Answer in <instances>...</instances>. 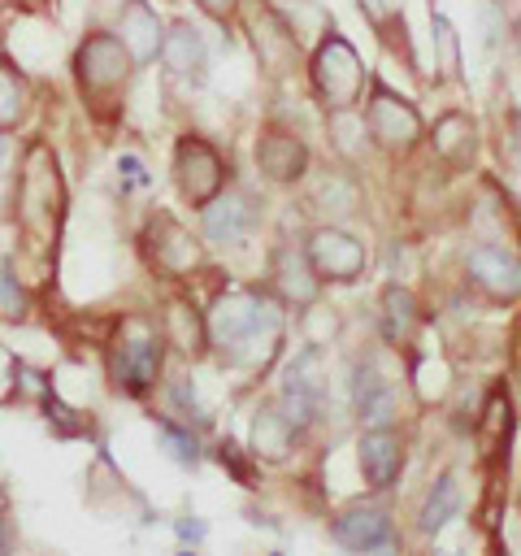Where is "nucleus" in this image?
Wrapping results in <instances>:
<instances>
[{"mask_svg":"<svg viewBox=\"0 0 521 556\" xmlns=\"http://www.w3.org/2000/svg\"><path fill=\"white\" fill-rule=\"evenodd\" d=\"M204 330H208V348H217L226 365L256 369L282 343V308L260 287H230L208 304Z\"/></svg>","mask_w":521,"mask_h":556,"instance_id":"obj_1","label":"nucleus"},{"mask_svg":"<svg viewBox=\"0 0 521 556\" xmlns=\"http://www.w3.org/2000/svg\"><path fill=\"white\" fill-rule=\"evenodd\" d=\"M161 365H165V330L152 321V317H122L113 339H109V378L117 391L126 395H148L161 378Z\"/></svg>","mask_w":521,"mask_h":556,"instance_id":"obj_2","label":"nucleus"},{"mask_svg":"<svg viewBox=\"0 0 521 556\" xmlns=\"http://www.w3.org/2000/svg\"><path fill=\"white\" fill-rule=\"evenodd\" d=\"M313 91H317V100L330 109V113H352L356 104H360V96H365V65H360V56H356V48L339 35V30H330V35H321L317 39V48H313Z\"/></svg>","mask_w":521,"mask_h":556,"instance_id":"obj_3","label":"nucleus"},{"mask_svg":"<svg viewBox=\"0 0 521 556\" xmlns=\"http://www.w3.org/2000/svg\"><path fill=\"white\" fill-rule=\"evenodd\" d=\"M130 65L135 61H130V52L122 48V39L113 30H91L74 48V78H78L87 100H113L126 87Z\"/></svg>","mask_w":521,"mask_h":556,"instance_id":"obj_4","label":"nucleus"},{"mask_svg":"<svg viewBox=\"0 0 521 556\" xmlns=\"http://www.w3.org/2000/svg\"><path fill=\"white\" fill-rule=\"evenodd\" d=\"M174 178H178L182 200L204 208L226 187V161L204 135H182L178 148H174Z\"/></svg>","mask_w":521,"mask_h":556,"instance_id":"obj_5","label":"nucleus"},{"mask_svg":"<svg viewBox=\"0 0 521 556\" xmlns=\"http://www.w3.org/2000/svg\"><path fill=\"white\" fill-rule=\"evenodd\" d=\"M365 130H369V139L378 148L408 152L417 143V135H421V117H417V109L404 96H395L391 87L373 83V91L365 100Z\"/></svg>","mask_w":521,"mask_h":556,"instance_id":"obj_6","label":"nucleus"},{"mask_svg":"<svg viewBox=\"0 0 521 556\" xmlns=\"http://www.w3.org/2000/svg\"><path fill=\"white\" fill-rule=\"evenodd\" d=\"M304 256H308L313 274L326 278V282H352V278H360L365 265H369L365 243H360L356 235L339 230V226H317V230L308 235V243H304Z\"/></svg>","mask_w":521,"mask_h":556,"instance_id":"obj_7","label":"nucleus"},{"mask_svg":"<svg viewBox=\"0 0 521 556\" xmlns=\"http://www.w3.org/2000/svg\"><path fill=\"white\" fill-rule=\"evenodd\" d=\"M330 534L352 556H373V552H382V547L395 543L391 513L378 508V504H347L343 513L330 517Z\"/></svg>","mask_w":521,"mask_h":556,"instance_id":"obj_8","label":"nucleus"},{"mask_svg":"<svg viewBox=\"0 0 521 556\" xmlns=\"http://www.w3.org/2000/svg\"><path fill=\"white\" fill-rule=\"evenodd\" d=\"M465 274H469V282L482 295H491L499 304H508V300L521 295V256L512 248H504V243H478V248H469Z\"/></svg>","mask_w":521,"mask_h":556,"instance_id":"obj_9","label":"nucleus"},{"mask_svg":"<svg viewBox=\"0 0 521 556\" xmlns=\"http://www.w3.org/2000/svg\"><path fill=\"white\" fill-rule=\"evenodd\" d=\"M256 217H260L256 200H252L247 191L230 187V191L213 195V200L200 208V235H204L213 248H230V243H239V239L252 235Z\"/></svg>","mask_w":521,"mask_h":556,"instance_id":"obj_10","label":"nucleus"},{"mask_svg":"<svg viewBox=\"0 0 521 556\" xmlns=\"http://www.w3.org/2000/svg\"><path fill=\"white\" fill-rule=\"evenodd\" d=\"M356 460H360V478L369 482V491H391L399 482L404 469V439L395 426H369L356 439Z\"/></svg>","mask_w":521,"mask_h":556,"instance_id":"obj_11","label":"nucleus"},{"mask_svg":"<svg viewBox=\"0 0 521 556\" xmlns=\"http://www.w3.org/2000/svg\"><path fill=\"white\" fill-rule=\"evenodd\" d=\"M113 35L122 39V48L130 52L135 65L156 61L161 48H165V22H161V13L148 0H126L117 9V30Z\"/></svg>","mask_w":521,"mask_h":556,"instance_id":"obj_12","label":"nucleus"},{"mask_svg":"<svg viewBox=\"0 0 521 556\" xmlns=\"http://www.w3.org/2000/svg\"><path fill=\"white\" fill-rule=\"evenodd\" d=\"M256 169L269 182H295L308 169V148L300 135L282 130V126H265L256 139Z\"/></svg>","mask_w":521,"mask_h":556,"instance_id":"obj_13","label":"nucleus"},{"mask_svg":"<svg viewBox=\"0 0 521 556\" xmlns=\"http://www.w3.org/2000/svg\"><path fill=\"white\" fill-rule=\"evenodd\" d=\"M347 391H352V413H356L360 421H369V426H391V417H395V387L382 378V369H378L373 361H356V365H352Z\"/></svg>","mask_w":521,"mask_h":556,"instance_id":"obj_14","label":"nucleus"},{"mask_svg":"<svg viewBox=\"0 0 521 556\" xmlns=\"http://www.w3.org/2000/svg\"><path fill=\"white\" fill-rule=\"evenodd\" d=\"M161 61H165V70H169L174 78L200 87L204 74H208V43H204V35H200L191 22H174V26L165 30Z\"/></svg>","mask_w":521,"mask_h":556,"instance_id":"obj_15","label":"nucleus"},{"mask_svg":"<svg viewBox=\"0 0 521 556\" xmlns=\"http://www.w3.org/2000/svg\"><path fill=\"white\" fill-rule=\"evenodd\" d=\"M269 282H274V291L287 300V304H313L317 300V274H313V265H308V256H304V248H278L274 252V265H269Z\"/></svg>","mask_w":521,"mask_h":556,"instance_id":"obj_16","label":"nucleus"},{"mask_svg":"<svg viewBox=\"0 0 521 556\" xmlns=\"http://www.w3.org/2000/svg\"><path fill=\"white\" fill-rule=\"evenodd\" d=\"M295 421L282 413V404H260L252 413V456L256 460H287L295 452Z\"/></svg>","mask_w":521,"mask_h":556,"instance_id":"obj_17","label":"nucleus"},{"mask_svg":"<svg viewBox=\"0 0 521 556\" xmlns=\"http://www.w3.org/2000/svg\"><path fill=\"white\" fill-rule=\"evenodd\" d=\"M161 330H165V343H174L182 356H195V352H204V343H208L204 313H195L182 295L165 304V326H161Z\"/></svg>","mask_w":521,"mask_h":556,"instance_id":"obj_18","label":"nucleus"},{"mask_svg":"<svg viewBox=\"0 0 521 556\" xmlns=\"http://www.w3.org/2000/svg\"><path fill=\"white\" fill-rule=\"evenodd\" d=\"M456 513H460V482H456V473H439L434 486L425 491L421 508H417V530L421 534H439Z\"/></svg>","mask_w":521,"mask_h":556,"instance_id":"obj_19","label":"nucleus"},{"mask_svg":"<svg viewBox=\"0 0 521 556\" xmlns=\"http://www.w3.org/2000/svg\"><path fill=\"white\" fill-rule=\"evenodd\" d=\"M156 269H165V274H187V269H195V256H200V248H195V239L174 222V217H156Z\"/></svg>","mask_w":521,"mask_h":556,"instance_id":"obj_20","label":"nucleus"},{"mask_svg":"<svg viewBox=\"0 0 521 556\" xmlns=\"http://www.w3.org/2000/svg\"><path fill=\"white\" fill-rule=\"evenodd\" d=\"M434 152L447 165H465L473 156V122L465 113H443L434 122Z\"/></svg>","mask_w":521,"mask_h":556,"instance_id":"obj_21","label":"nucleus"},{"mask_svg":"<svg viewBox=\"0 0 521 556\" xmlns=\"http://www.w3.org/2000/svg\"><path fill=\"white\" fill-rule=\"evenodd\" d=\"M412 326H417V300H412V291L408 287H386L382 291V330H386V339L391 343H404L408 334H412Z\"/></svg>","mask_w":521,"mask_h":556,"instance_id":"obj_22","label":"nucleus"},{"mask_svg":"<svg viewBox=\"0 0 521 556\" xmlns=\"http://www.w3.org/2000/svg\"><path fill=\"white\" fill-rule=\"evenodd\" d=\"M26 78H22V70L9 61V56H0V130H9V126H17V117L26 113Z\"/></svg>","mask_w":521,"mask_h":556,"instance_id":"obj_23","label":"nucleus"},{"mask_svg":"<svg viewBox=\"0 0 521 556\" xmlns=\"http://www.w3.org/2000/svg\"><path fill=\"white\" fill-rule=\"evenodd\" d=\"M156 439H161V447L169 452L174 465H182V469H195L200 465V439L191 434V426H178V421L161 417L156 421Z\"/></svg>","mask_w":521,"mask_h":556,"instance_id":"obj_24","label":"nucleus"},{"mask_svg":"<svg viewBox=\"0 0 521 556\" xmlns=\"http://www.w3.org/2000/svg\"><path fill=\"white\" fill-rule=\"evenodd\" d=\"M165 395L174 404V417H182V426H208V408L200 404V395H195V387L187 378H174L165 387Z\"/></svg>","mask_w":521,"mask_h":556,"instance_id":"obj_25","label":"nucleus"},{"mask_svg":"<svg viewBox=\"0 0 521 556\" xmlns=\"http://www.w3.org/2000/svg\"><path fill=\"white\" fill-rule=\"evenodd\" d=\"M317 200H321V204H330L326 213H356V204H360V191H356V182H352V178H343V174H330V178L321 182Z\"/></svg>","mask_w":521,"mask_h":556,"instance_id":"obj_26","label":"nucleus"},{"mask_svg":"<svg viewBox=\"0 0 521 556\" xmlns=\"http://www.w3.org/2000/svg\"><path fill=\"white\" fill-rule=\"evenodd\" d=\"M478 13H482V43H486V52H495L508 39V17H504V9L495 0H482Z\"/></svg>","mask_w":521,"mask_h":556,"instance_id":"obj_27","label":"nucleus"},{"mask_svg":"<svg viewBox=\"0 0 521 556\" xmlns=\"http://www.w3.org/2000/svg\"><path fill=\"white\" fill-rule=\"evenodd\" d=\"M0 317H26V291L9 269H0Z\"/></svg>","mask_w":521,"mask_h":556,"instance_id":"obj_28","label":"nucleus"},{"mask_svg":"<svg viewBox=\"0 0 521 556\" xmlns=\"http://www.w3.org/2000/svg\"><path fill=\"white\" fill-rule=\"evenodd\" d=\"M430 30H434V43H439V52H443V65L456 70V65H460V48H456V30H452V22H447L443 13H434V17H430Z\"/></svg>","mask_w":521,"mask_h":556,"instance_id":"obj_29","label":"nucleus"},{"mask_svg":"<svg viewBox=\"0 0 521 556\" xmlns=\"http://www.w3.org/2000/svg\"><path fill=\"white\" fill-rule=\"evenodd\" d=\"M360 4V13L373 22V30H386L395 17H399V9H395V0H356ZM404 22V17H399Z\"/></svg>","mask_w":521,"mask_h":556,"instance_id":"obj_30","label":"nucleus"},{"mask_svg":"<svg viewBox=\"0 0 521 556\" xmlns=\"http://www.w3.org/2000/svg\"><path fill=\"white\" fill-rule=\"evenodd\" d=\"M117 174H122V187H148V182H152V174L143 169V161L130 156V152L117 156Z\"/></svg>","mask_w":521,"mask_h":556,"instance_id":"obj_31","label":"nucleus"},{"mask_svg":"<svg viewBox=\"0 0 521 556\" xmlns=\"http://www.w3.org/2000/svg\"><path fill=\"white\" fill-rule=\"evenodd\" d=\"M217 460H221V465H226V469H230V473H234L239 482H252V465H247V460L239 456V447H234L230 439H226V443L217 447Z\"/></svg>","mask_w":521,"mask_h":556,"instance_id":"obj_32","label":"nucleus"},{"mask_svg":"<svg viewBox=\"0 0 521 556\" xmlns=\"http://www.w3.org/2000/svg\"><path fill=\"white\" fill-rule=\"evenodd\" d=\"M174 530H178L182 543H200V539H204V521H200V517H182Z\"/></svg>","mask_w":521,"mask_h":556,"instance_id":"obj_33","label":"nucleus"},{"mask_svg":"<svg viewBox=\"0 0 521 556\" xmlns=\"http://www.w3.org/2000/svg\"><path fill=\"white\" fill-rule=\"evenodd\" d=\"M195 4H200V9L208 13V17H230L239 0H195Z\"/></svg>","mask_w":521,"mask_h":556,"instance_id":"obj_34","label":"nucleus"},{"mask_svg":"<svg viewBox=\"0 0 521 556\" xmlns=\"http://www.w3.org/2000/svg\"><path fill=\"white\" fill-rule=\"evenodd\" d=\"M508 148L521 156V109H512V113H508Z\"/></svg>","mask_w":521,"mask_h":556,"instance_id":"obj_35","label":"nucleus"},{"mask_svg":"<svg viewBox=\"0 0 521 556\" xmlns=\"http://www.w3.org/2000/svg\"><path fill=\"white\" fill-rule=\"evenodd\" d=\"M9 378H13V387H17V361H13L9 352H0V387H9Z\"/></svg>","mask_w":521,"mask_h":556,"instance_id":"obj_36","label":"nucleus"},{"mask_svg":"<svg viewBox=\"0 0 521 556\" xmlns=\"http://www.w3.org/2000/svg\"><path fill=\"white\" fill-rule=\"evenodd\" d=\"M4 530H9V521H4V504H0V543H4Z\"/></svg>","mask_w":521,"mask_h":556,"instance_id":"obj_37","label":"nucleus"},{"mask_svg":"<svg viewBox=\"0 0 521 556\" xmlns=\"http://www.w3.org/2000/svg\"><path fill=\"white\" fill-rule=\"evenodd\" d=\"M178 556H200V552H187V547H182V552H178Z\"/></svg>","mask_w":521,"mask_h":556,"instance_id":"obj_38","label":"nucleus"},{"mask_svg":"<svg viewBox=\"0 0 521 556\" xmlns=\"http://www.w3.org/2000/svg\"><path fill=\"white\" fill-rule=\"evenodd\" d=\"M0 161H4V139H0Z\"/></svg>","mask_w":521,"mask_h":556,"instance_id":"obj_39","label":"nucleus"},{"mask_svg":"<svg viewBox=\"0 0 521 556\" xmlns=\"http://www.w3.org/2000/svg\"><path fill=\"white\" fill-rule=\"evenodd\" d=\"M269 556H282V552H269Z\"/></svg>","mask_w":521,"mask_h":556,"instance_id":"obj_40","label":"nucleus"}]
</instances>
